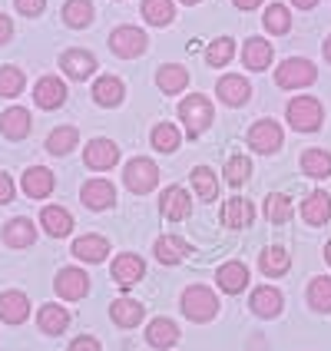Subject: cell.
Listing matches in <instances>:
<instances>
[{
  "instance_id": "1",
  "label": "cell",
  "mask_w": 331,
  "mask_h": 351,
  "mask_svg": "<svg viewBox=\"0 0 331 351\" xmlns=\"http://www.w3.org/2000/svg\"><path fill=\"white\" fill-rule=\"evenodd\" d=\"M285 117L292 123V130L315 133L321 126V119H325V106H321V99H315V97H295L289 103V110H285Z\"/></svg>"
},
{
  "instance_id": "2",
  "label": "cell",
  "mask_w": 331,
  "mask_h": 351,
  "mask_svg": "<svg viewBox=\"0 0 331 351\" xmlns=\"http://www.w3.org/2000/svg\"><path fill=\"white\" fill-rule=\"evenodd\" d=\"M215 312H219V298H215L212 289L206 285H189L182 292V315L189 322H212Z\"/></svg>"
},
{
  "instance_id": "3",
  "label": "cell",
  "mask_w": 331,
  "mask_h": 351,
  "mask_svg": "<svg viewBox=\"0 0 331 351\" xmlns=\"http://www.w3.org/2000/svg\"><path fill=\"white\" fill-rule=\"evenodd\" d=\"M123 179H126V189H130V193L146 195V193H153V189H156L159 169H156V162H153V159L136 156V159H130V162H126Z\"/></svg>"
},
{
  "instance_id": "4",
  "label": "cell",
  "mask_w": 331,
  "mask_h": 351,
  "mask_svg": "<svg viewBox=\"0 0 331 351\" xmlns=\"http://www.w3.org/2000/svg\"><path fill=\"white\" fill-rule=\"evenodd\" d=\"M179 119L186 123L189 136H202L212 123V103L206 97H186L179 103Z\"/></svg>"
},
{
  "instance_id": "5",
  "label": "cell",
  "mask_w": 331,
  "mask_h": 351,
  "mask_svg": "<svg viewBox=\"0 0 331 351\" xmlns=\"http://www.w3.org/2000/svg\"><path fill=\"white\" fill-rule=\"evenodd\" d=\"M315 80H318V70H315L312 60H285L278 70H275V83L282 86V90H298V86H312Z\"/></svg>"
},
{
  "instance_id": "6",
  "label": "cell",
  "mask_w": 331,
  "mask_h": 351,
  "mask_svg": "<svg viewBox=\"0 0 331 351\" xmlns=\"http://www.w3.org/2000/svg\"><path fill=\"white\" fill-rule=\"evenodd\" d=\"M146 43H149V40H146V34H143L139 27H117V30L110 34V50L123 60L139 57V53L146 50Z\"/></svg>"
},
{
  "instance_id": "7",
  "label": "cell",
  "mask_w": 331,
  "mask_h": 351,
  "mask_svg": "<svg viewBox=\"0 0 331 351\" xmlns=\"http://www.w3.org/2000/svg\"><path fill=\"white\" fill-rule=\"evenodd\" d=\"M249 146L255 153H265V156L275 153V149H282V126L275 119H258L249 130Z\"/></svg>"
},
{
  "instance_id": "8",
  "label": "cell",
  "mask_w": 331,
  "mask_h": 351,
  "mask_svg": "<svg viewBox=\"0 0 331 351\" xmlns=\"http://www.w3.org/2000/svg\"><path fill=\"white\" fill-rule=\"evenodd\" d=\"M83 162L90 166V169H113L119 162V146L113 139H93V143H86V149H83Z\"/></svg>"
},
{
  "instance_id": "9",
  "label": "cell",
  "mask_w": 331,
  "mask_h": 351,
  "mask_svg": "<svg viewBox=\"0 0 331 351\" xmlns=\"http://www.w3.org/2000/svg\"><path fill=\"white\" fill-rule=\"evenodd\" d=\"M53 289H57L60 298H66V302H79L83 295L90 292V278H86L83 269H60Z\"/></svg>"
},
{
  "instance_id": "10",
  "label": "cell",
  "mask_w": 331,
  "mask_h": 351,
  "mask_svg": "<svg viewBox=\"0 0 331 351\" xmlns=\"http://www.w3.org/2000/svg\"><path fill=\"white\" fill-rule=\"evenodd\" d=\"M143 275H146V262L139 255L123 252L113 258V282H117L119 289H133Z\"/></svg>"
},
{
  "instance_id": "11",
  "label": "cell",
  "mask_w": 331,
  "mask_h": 351,
  "mask_svg": "<svg viewBox=\"0 0 331 351\" xmlns=\"http://www.w3.org/2000/svg\"><path fill=\"white\" fill-rule=\"evenodd\" d=\"M79 199H83L86 209L99 213V209H110V206L117 202V189H113L110 179H90V182L79 189Z\"/></svg>"
},
{
  "instance_id": "12",
  "label": "cell",
  "mask_w": 331,
  "mask_h": 351,
  "mask_svg": "<svg viewBox=\"0 0 331 351\" xmlns=\"http://www.w3.org/2000/svg\"><path fill=\"white\" fill-rule=\"evenodd\" d=\"M159 209H162V215L169 222H182V219H189V213H193V195L186 193L182 186H169L162 193V199H159Z\"/></svg>"
},
{
  "instance_id": "13",
  "label": "cell",
  "mask_w": 331,
  "mask_h": 351,
  "mask_svg": "<svg viewBox=\"0 0 331 351\" xmlns=\"http://www.w3.org/2000/svg\"><path fill=\"white\" fill-rule=\"evenodd\" d=\"M34 103H37L40 110H57L66 103V83L60 77H43L34 86Z\"/></svg>"
},
{
  "instance_id": "14",
  "label": "cell",
  "mask_w": 331,
  "mask_h": 351,
  "mask_svg": "<svg viewBox=\"0 0 331 351\" xmlns=\"http://www.w3.org/2000/svg\"><path fill=\"white\" fill-rule=\"evenodd\" d=\"M60 70L70 80H86L93 77V70H97V57L90 50H66L60 57Z\"/></svg>"
},
{
  "instance_id": "15",
  "label": "cell",
  "mask_w": 331,
  "mask_h": 351,
  "mask_svg": "<svg viewBox=\"0 0 331 351\" xmlns=\"http://www.w3.org/2000/svg\"><path fill=\"white\" fill-rule=\"evenodd\" d=\"M215 93H219V99H222L225 106H242V103H249V97H252V83H249L245 77L229 73V77L219 80Z\"/></svg>"
},
{
  "instance_id": "16",
  "label": "cell",
  "mask_w": 331,
  "mask_h": 351,
  "mask_svg": "<svg viewBox=\"0 0 331 351\" xmlns=\"http://www.w3.org/2000/svg\"><path fill=\"white\" fill-rule=\"evenodd\" d=\"M30 126H34V119H30V113L23 106H10L0 117V133L7 139H27L30 136Z\"/></svg>"
},
{
  "instance_id": "17",
  "label": "cell",
  "mask_w": 331,
  "mask_h": 351,
  "mask_svg": "<svg viewBox=\"0 0 331 351\" xmlns=\"http://www.w3.org/2000/svg\"><path fill=\"white\" fill-rule=\"evenodd\" d=\"M23 193L30 195V199H47V195L53 193V186H57V179L50 169H43V166H34V169H27L23 173Z\"/></svg>"
},
{
  "instance_id": "18",
  "label": "cell",
  "mask_w": 331,
  "mask_h": 351,
  "mask_svg": "<svg viewBox=\"0 0 331 351\" xmlns=\"http://www.w3.org/2000/svg\"><path fill=\"white\" fill-rule=\"evenodd\" d=\"M73 255H77L79 262L97 265V262H103L110 255V242L103 235H79L77 242H73Z\"/></svg>"
},
{
  "instance_id": "19",
  "label": "cell",
  "mask_w": 331,
  "mask_h": 351,
  "mask_svg": "<svg viewBox=\"0 0 331 351\" xmlns=\"http://www.w3.org/2000/svg\"><path fill=\"white\" fill-rule=\"evenodd\" d=\"M302 219H305L308 226H325L331 219V195L321 193V189H315V193L302 202Z\"/></svg>"
},
{
  "instance_id": "20",
  "label": "cell",
  "mask_w": 331,
  "mask_h": 351,
  "mask_svg": "<svg viewBox=\"0 0 331 351\" xmlns=\"http://www.w3.org/2000/svg\"><path fill=\"white\" fill-rule=\"evenodd\" d=\"M252 219H255L252 202H245V199H238V195L222 206V226H229V229H249Z\"/></svg>"
},
{
  "instance_id": "21",
  "label": "cell",
  "mask_w": 331,
  "mask_h": 351,
  "mask_svg": "<svg viewBox=\"0 0 331 351\" xmlns=\"http://www.w3.org/2000/svg\"><path fill=\"white\" fill-rule=\"evenodd\" d=\"M215 282H219V289L225 295H238L245 285H249V269L242 265V262H225L219 275H215Z\"/></svg>"
},
{
  "instance_id": "22",
  "label": "cell",
  "mask_w": 331,
  "mask_h": 351,
  "mask_svg": "<svg viewBox=\"0 0 331 351\" xmlns=\"http://www.w3.org/2000/svg\"><path fill=\"white\" fill-rule=\"evenodd\" d=\"M146 341H149L153 348H159V351L173 348L175 341H179V328H175V322H169V318H153V322L146 325Z\"/></svg>"
},
{
  "instance_id": "23",
  "label": "cell",
  "mask_w": 331,
  "mask_h": 351,
  "mask_svg": "<svg viewBox=\"0 0 331 351\" xmlns=\"http://www.w3.org/2000/svg\"><path fill=\"white\" fill-rule=\"evenodd\" d=\"M27 315H30V302H27L23 292H3L0 295V318H3L7 325L27 322Z\"/></svg>"
},
{
  "instance_id": "24",
  "label": "cell",
  "mask_w": 331,
  "mask_h": 351,
  "mask_svg": "<svg viewBox=\"0 0 331 351\" xmlns=\"http://www.w3.org/2000/svg\"><path fill=\"white\" fill-rule=\"evenodd\" d=\"M282 292L272 289V285H262V289H255L252 292V312L258 318H275V315H282Z\"/></svg>"
},
{
  "instance_id": "25",
  "label": "cell",
  "mask_w": 331,
  "mask_h": 351,
  "mask_svg": "<svg viewBox=\"0 0 331 351\" xmlns=\"http://www.w3.org/2000/svg\"><path fill=\"white\" fill-rule=\"evenodd\" d=\"M3 242H7L10 249H27V245H34V242H37L34 222H30V219H10L7 229H3Z\"/></svg>"
},
{
  "instance_id": "26",
  "label": "cell",
  "mask_w": 331,
  "mask_h": 351,
  "mask_svg": "<svg viewBox=\"0 0 331 351\" xmlns=\"http://www.w3.org/2000/svg\"><path fill=\"white\" fill-rule=\"evenodd\" d=\"M242 63H245V70H265V66L272 63V43H269V40H262V37L245 40Z\"/></svg>"
},
{
  "instance_id": "27",
  "label": "cell",
  "mask_w": 331,
  "mask_h": 351,
  "mask_svg": "<svg viewBox=\"0 0 331 351\" xmlns=\"http://www.w3.org/2000/svg\"><path fill=\"white\" fill-rule=\"evenodd\" d=\"M40 226L53 239H63V235H70V229H73V215L66 213V209H60V206H47L40 213Z\"/></svg>"
},
{
  "instance_id": "28",
  "label": "cell",
  "mask_w": 331,
  "mask_h": 351,
  "mask_svg": "<svg viewBox=\"0 0 331 351\" xmlns=\"http://www.w3.org/2000/svg\"><path fill=\"white\" fill-rule=\"evenodd\" d=\"M186 255H189V242H186V239H179V235H162V239H156V258L162 265H179Z\"/></svg>"
},
{
  "instance_id": "29",
  "label": "cell",
  "mask_w": 331,
  "mask_h": 351,
  "mask_svg": "<svg viewBox=\"0 0 331 351\" xmlns=\"http://www.w3.org/2000/svg\"><path fill=\"white\" fill-rule=\"evenodd\" d=\"M110 315H113V322H117L119 328H136L139 322H143V315H146V308L139 302H133V298H117L110 305Z\"/></svg>"
},
{
  "instance_id": "30",
  "label": "cell",
  "mask_w": 331,
  "mask_h": 351,
  "mask_svg": "<svg viewBox=\"0 0 331 351\" xmlns=\"http://www.w3.org/2000/svg\"><path fill=\"white\" fill-rule=\"evenodd\" d=\"M156 86L162 90V93H182V90L189 86V70H186V66H179V63L159 66Z\"/></svg>"
},
{
  "instance_id": "31",
  "label": "cell",
  "mask_w": 331,
  "mask_h": 351,
  "mask_svg": "<svg viewBox=\"0 0 331 351\" xmlns=\"http://www.w3.org/2000/svg\"><path fill=\"white\" fill-rule=\"evenodd\" d=\"M126 97V90H123V80L117 77H99L93 83V99H97L99 106H119Z\"/></svg>"
},
{
  "instance_id": "32",
  "label": "cell",
  "mask_w": 331,
  "mask_h": 351,
  "mask_svg": "<svg viewBox=\"0 0 331 351\" xmlns=\"http://www.w3.org/2000/svg\"><path fill=\"white\" fill-rule=\"evenodd\" d=\"M37 322H40V332L43 335H63L66 325H70V312L60 308V305H43L37 315Z\"/></svg>"
},
{
  "instance_id": "33",
  "label": "cell",
  "mask_w": 331,
  "mask_h": 351,
  "mask_svg": "<svg viewBox=\"0 0 331 351\" xmlns=\"http://www.w3.org/2000/svg\"><path fill=\"white\" fill-rule=\"evenodd\" d=\"M302 169L312 179H328L331 176V153L328 149H305L302 153Z\"/></svg>"
},
{
  "instance_id": "34",
  "label": "cell",
  "mask_w": 331,
  "mask_h": 351,
  "mask_svg": "<svg viewBox=\"0 0 331 351\" xmlns=\"http://www.w3.org/2000/svg\"><path fill=\"white\" fill-rule=\"evenodd\" d=\"M258 269L262 275H269V278H278V275H285L292 269V258L285 249H265V252L258 255Z\"/></svg>"
},
{
  "instance_id": "35",
  "label": "cell",
  "mask_w": 331,
  "mask_h": 351,
  "mask_svg": "<svg viewBox=\"0 0 331 351\" xmlns=\"http://www.w3.org/2000/svg\"><path fill=\"white\" fill-rule=\"evenodd\" d=\"M63 20H66V27H90L93 23V3L90 0H66L63 3Z\"/></svg>"
},
{
  "instance_id": "36",
  "label": "cell",
  "mask_w": 331,
  "mask_h": 351,
  "mask_svg": "<svg viewBox=\"0 0 331 351\" xmlns=\"http://www.w3.org/2000/svg\"><path fill=\"white\" fill-rule=\"evenodd\" d=\"M77 143H79V133L73 126H60V130H53V133L47 136V153L66 156L70 149H77Z\"/></svg>"
},
{
  "instance_id": "37",
  "label": "cell",
  "mask_w": 331,
  "mask_h": 351,
  "mask_svg": "<svg viewBox=\"0 0 331 351\" xmlns=\"http://www.w3.org/2000/svg\"><path fill=\"white\" fill-rule=\"evenodd\" d=\"M143 17L149 20L153 27H166V23H173V17H175L173 0H143Z\"/></svg>"
},
{
  "instance_id": "38",
  "label": "cell",
  "mask_w": 331,
  "mask_h": 351,
  "mask_svg": "<svg viewBox=\"0 0 331 351\" xmlns=\"http://www.w3.org/2000/svg\"><path fill=\"white\" fill-rule=\"evenodd\" d=\"M308 305H312L315 312H331V278H325V275L312 278V285H308Z\"/></svg>"
},
{
  "instance_id": "39",
  "label": "cell",
  "mask_w": 331,
  "mask_h": 351,
  "mask_svg": "<svg viewBox=\"0 0 331 351\" xmlns=\"http://www.w3.org/2000/svg\"><path fill=\"white\" fill-rule=\"evenodd\" d=\"M262 23H265V30L269 34H289L292 30V17H289V7H282V3H272V7H265V17H262Z\"/></svg>"
},
{
  "instance_id": "40",
  "label": "cell",
  "mask_w": 331,
  "mask_h": 351,
  "mask_svg": "<svg viewBox=\"0 0 331 351\" xmlns=\"http://www.w3.org/2000/svg\"><path fill=\"white\" fill-rule=\"evenodd\" d=\"M193 186H195V193H199V199H202V202H212L215 193H219V179H215V173L209 169V166H199V169H193Z\"/></svg>"
},
{
  "instance_id": "41",
  "label": "cell",
  "mask_w": 331,
  "mask_h": 351,
  "mask_svg": "<svg viewBox=\"0 0 331 351\" xmlns=\"http://www.w3.org/2000/svg\"><path fill=\"white\" fill-rule=\"evenodd\" d=\"M149 139H153V149H159V153H175L179 149V130L173 123H156Z\"/></svg>"
},
{
  "instance_id": "42",
  "label": "cell",
  "mask_w": 331,
  "mask_h": 351,
  "mask_svg": "<svg viewBox=\"0 0 331 351\" xmlns=\"http://www.w3.org/2000/svg\"><path fill=\"white\" fill-rule=\"evenodd\" d=\"M232 57H235V43L229 37L212 40V43H209V50H206V63H209V66H225Z\"/></svg>"
},
{
  "instance_id": "43",
  "label": "cell",
  "mask_w": 331,
  "mask_h": 351,
  "mask_svg": "<svg viewBox=\"0 0 331 351\" xmlns=\"http://www.w3.org/2000/svg\"><path fill=\"white\" fill-rule=\"evenodd\" d=\"M292 199L289 195H269L265 199V215H269V222H289L292 219Z\"/></svg>"
},
{
  "instance_id": "44",
  "label": "cell",
  "mask_w": 331,
  "mask_h": 351,
  "mask_svg": "<svg viewBox=\"0 0 331 351\" xmlns=\"http://www.w3.org/2000/svg\"><path fill=\"white\" fill-rule=\"evenodd\" d=\"M249 176H252V162H249L245 156H232L229 162H225V182H229V186L238 189Z\"/></svg>"
},
{
  "instance_id": "45",
  "label": "cell",
  "mask_w": 331,
  "mask_h": 351,
  "mask_svg": "<svg viewBox=\"0 0 331 351\" xmlns=\"http://www.w3.org/2000/svg\"><path fill=\"white\" fill-rule=\"evenodd\" d=\"M23 90V73L17 66H0V97H17Z\"/></svg>"
},
{
  "instance_id": "46",
  "label": "cell",
  "mask_w": 331,
  "mask_h": 351,
  "mask_svg": "<svg viewBox=\"0 0 331 351\" xmlns=\"http://www.w3.org/2000/svg\"><path fill=\"white\" fill-rule=\"evenodd\" d=\"M14 3H17V10L23 17H40L43 7H47V0H14Z\"/></svg>"
},
{
  "instance_id": "47",
  "label": "cell",
  "mask_w": 331,
  "mask_h": 351,
  "mask_svg": "<svg viewBox=\"0 0 331 351\" xmlns=\"http://www.w3.org/2000/svg\"><path fill=\"white\" fill-rule=\"evenodd\" d=\"M70 351H99V341L90 338V335H79V338L70 341Z\"/></svg>"
},
{
  "instance_id": "48",
  "label": "cell",
  "mask_w": 331,
  "mask_h": 351,
  "mask_svg": "<svg viewBox=\"0 0 331 351\" xmlns=\"http://www.w3.org/2000/svg\"><path fill=\"white\" fill-rule=\"evenodd\" d=\"M10 199H14V182H10V176L7 173H0V206L10 202Z\"/></svg>"
},
{
  "instance_id": "49",
  "label": "cell",
  "mask_w": 331,
  "mask_h": 351,
  "mask_svg": "<svg viewBox=\"0 0 331 351\" xmlns=\"http://www.w3.org/2000/svg\"><path fill=\"white\" fill-rule=\"evenodd\" d=\"M10 34H14V23H10V17H3V14H0V43H7Z\"/></svg>"
},
{
  "instance_id": "50",
  "label": "cell",
  "mask_w": 331,
  "mask_h": 351,
  "mask_svg": "<svg viewBox=\"0 0 331 351\" xmlns=\"http://www.w3.org/2000/svg\"><path fill=\"white\" fill-rule=\"evenodd\" d=\"M245 351H272V348H269V341L262 335H252V341L245 345Z\"/></svg>"
},
{
  "instance_id": "51",
  "label": "cell",
  "mask_w": 331,
  "mask_h": 351,
  "mask_svg": "<svg viewBox=\"0 0 331 351\" xmlns=\"http://www.w3.org/2000/svg\"><path fill=\"white\" fill-rule=\"evenodd\" d=\"M232 3L238 7V10H255V7H258L262 0H232Z\"/></svg>"
},
{
  "instance_id": "52",
  "label": "cell",
  "mask_w": 331,
  "mask_h": 351,
  "mask_svg": "<svg viewBox=\"0 0 331 351\" xmlns=\"http://www.w3.org/2000/svg\"><path fill=\"white\" fill-rule=\"evenodd\" d=\"M295 7H298V10H312L315 3H318V0H292Z\"/></svg>"
},
{
  "instance_id": "53",
  "label": "cell",
  "mask_w": 331,
  "mask_h": 351,
  "mask_svg": "<svg viewBox=\"0 0 331 351\" xmlns=\"http://www.w3.org/2000/svg\"><path fill=\"white\" fill-rule=\"evenodd\" d=\"M325 60H328V63H331V37L325 40Z\"/></svg>"
},
{
  "instance_id": "54",
  "label": "cell",
  "mask_w": 331,
  "mask_h": 351,
  "mask_svg": "<svg viewBox=\"0 0 331 351\" xmlns=\"http://www.w3.org/2000/svg\"><path fill=\"white\" fill-rule=\"evenodd\" d=\"M325 262H328V265H331V242H328V245H325Z\"/></svg>"
},
{
  "instance_id": "55",
  "label": "cell",
  "mask_w": 331,
  "mask_h": 351,
  "mask_svg": "<svg viewBox=\"0 0 331 351\" xmlns=\"http://www.w3.org/2000/svg\"><path fill=\"white\" fill-rule=\"evenodd\" d=\"M182 3H189V7H193V3H199V0H182Z\"/></svg>"
}]
</instances>
